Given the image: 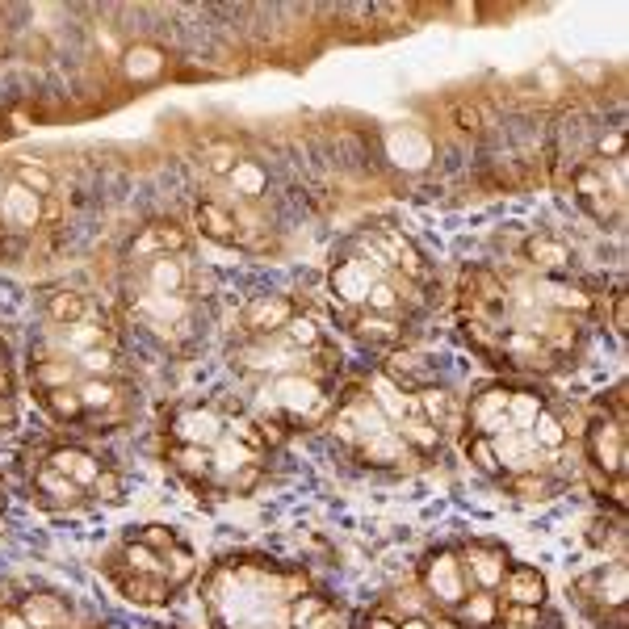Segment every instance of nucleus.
Returning <instances> with one entry per match:
<instances>
[{"label": "nucleus", "mask_w": 629, "mask_h": 629, "mask_svg": "<svg viewBox=\"0 0 629 629\" xmlns=\"http://www.w3.org/2000/svg\"><path fill=\"white\" fill-rule=\"evenodd\" d=\"M0 361H5V340H0Z\"/></svg>", "instance_id": "nucleus-49"}, {"label": "nucleus", "mask_w": 629, "mask_h": 629, "mask_svg": "<svg viewBox=\"0 0 629 629\" xmlns=\"http://www.w3.org/2000/svg\"><path fill=\"white\" fill-rule=\"evenodd\" d=\"M42 466H51V470H59V474H68V479H72L76 487H84V491H89V487L97 483V474L105 470L101 458H93V453H84V449H76V445H59V449H51Z\"/></svg>", "instance_id": "nucleus-16"}, {"label": "nucleus", "mask_w": 629, "mask_h": 629, "mask_svg": "<svg viewBox=\"0 0 629 629\" xmlns=\"http://www.w3.org/2000/svg\"><path fill=\"white\" fill-rule=\"evenodd\" d=\"M164 575L177 583V588H181L185 579H193V554H189V546H172L164 554Z\"/></svg>", "instance_id": "nucleus-39"}, {"label": "nucleus", "mask_w": 629, "mask_h": 629, "mask_svg": "<svg viewBox=\"0 0 629 629\" xmlns=\"http://www.w3.org/2000/svg\"><path fill=\"white\" fill-rule=\"evenodd\" d=\"M382 374L395 382L399 390H407V395H416L420 386H428V365L420 357H411V353H390V361L382 365Z\"/></svg>", "instance_id": "nucleus-25"}, {"label": "nucleus", "mask_w": 629, "mask_h": 629, "mask_svg": "<svg viewBox=\"0 0 629 629\" xmlns=\"http://www.w3.org/2000/svg\"><path fill=\"white\" fill-rule=\"evenodd\" d=\"M453 613H458V625L495 629V621H500V592H470Z\"/></svg>", "instance_id": "nucleus-23"}, {"label": "nucleus", "mask_w": 629, "mask_h": 629, "mask_svg": "<svg viewBox=\"0 0 629 629\" xmlns=\"http://www.w3.org/2000/svg\"><path fill=\"white\" fill-rule=\"evenodd\" d=\"M592 588H600V604L613 613H625V596H629V571H625V558H617L613 567H604L592 575Z\"/></svg>", "instance_id": "nucleus-24"}, {"label": "nucleus", "mask_w": 629, "mask_h": 629, "mask_svg": "<svg viewBox=\"0 0 629 629\" xmlns=\"http://www.w3.org/2000/svg\"><path fill=\"white\" fill-rule=\"evenodd\" d=\"M38 403L47 407L59 424H80L84 420V407H80L76 386H68V390H38Z\"/></svg>", "instance_id": "nucleus-30"}, {"label": "nucleus", "mask_w": 629, "mask_h": 629, "mask_svg": "<svg viewBox=\"0 0 629 629\" xmlns=\"http://www.w3.org/2000/svg\"><path fill=\"white\" fill-rule=\"evenodd\" d=\"M34 500L38 504H47V508H80L84 500H89V491L84 487H76L68 474H59V470H51V466H38L34 470Z\"/></svg>", "instance_id": "nucleus-13"}, {"label": "nucleus", "mask_w": 629, "mask_h": 629, "mask_svg": "<svg viewBox=\"0 0 629 629\" xmlns=\"http://www.w3.org/2000/svg\"><path fill=\"white\" fill-rule=\"evenodd\" d=\"M529 441H533L541 453H558L562 445H567V432H562V424H558L554 411H541V416L533 420V428H529Z\"/></svg>", "instance_id": "nucleus-34"}, {"label": "nucleus", "mask_w": 629, "mask_h": 629, "mask_svg": "<svg viewBox=\"0 0 629 629\" xmlns=\"http://www.w3.org/2000/svg\"><path fill=\"white\" fill-rule=\"evenodd\" d=\"M365 311H374V315H390V319H395V315L403 311V281H399V277H395V281L378 277L374 286H370V294H365Z\"/></svg>", "instance_id": "nucleus-29"}, {"label": "nucleus", "mask_w": 629, "mask_h": 629, "mask_svg": "<svg viewBox=\"0 0 629 629\" xmlns=\"http://www.w3.org/2000/svg\"><path fill=\"white\" fill-rule=\"evenodd\" d=\"M164 462L181 474L189 487H214V462H210V449H198V445H168Z\"/></svg>", "instance_id": "nucleus-17"}, {"label": "nucleus", "mask_w": 629, "mask_h": 629, "mask_svg": "<svg viewBox=\"0 0 629 629\" xmlns=\"http://www.w3.org/2000/svg\"><path fill=\"white\" fill-rule=\"evenodd\" d=\"M357 462L365 466H407V462H416L411 458V449L403 445V437L395 428H386V432H374V437H365L357 449Z\"/></svg>", "instance_id": "nucleus-18"}, {"label": "nucleus", "mask_w": 629, "mask_h": 629, "mask_svg": "<svg viewBox=\"0 0 629 629\" xmlns=\"http://www.w3.org/2000/svg\"><path fill=\"white\" fill-rule=\"evenodd\" d=\"M349 332L370 344V349H395V344L403 340V323L390 319V315H374V311H349Z\"/></svg>", "instance_id": "nucleus-14"}, {"label": "nucleus", "mask_w": 629, "mask_h": 629, "mask_svg": "<svg viewBox=\"0 0 629 629\" xmlns=\"http://www.w3.org/2000/svg\"><path fill=\"white\" fill-rule=\"evenodd\" d=\"M13 185L38 193V198H51V193H55V172L42 164V160H21L13 168Z\"/></svg>", "instance_id": "nucleus-33"}, {"label": "nucleus", "mask_w": 629, "mask_h": 629, "mask_svg": "<svg viewBox=\"0 0 629 629\" xmlns=\"http://www.w3.org/2000/svg\"><path fill=\"white\" fill-rule=\"evenodd\" d=\"M428 629H466V625H458V621H453V617H441V621H432Z\"/></svg>", "instance_id": "nucleus-47"}, {"label": "nucleus", "mask_w": 629, "mask_h": 629, "mask_svg": "<svg viewBox=\"0 0 629 629\" xmlns=\"http://www.w3.org/2000/svg\"><path fill=\"white\" fill-rule=\"evenodd\" d=\"M59 214H63V206H59L55 193L51 198H42V223H59Z\"/></svg>", "instance_id": "nucleus-45"}, {"label": "nucleus", "mask_w": 629, "mask_h": 629, "mask_svg": "<svg viewBox=\"0 0 629 629\" xmlns=\"http://www.w3.org/2000/svg\"><path fill=\"white\" fill-rule=\"evenodd\" d=\"M5 189H9V181H5V172H0V198H5Z\"/></svg>", "instance_id": "nucleus-48"}, {"label": "nucleus", "mask_w": 629, "mask_h": 629, "mask_svg": "<svg viewBox=\"0 0 629 629\" xmlns=\"http://www.w3.org/2000/svg\"><path fill=\"white\" fill-rule=\"evenodd\" d=\"M84 315H89V298L76 294V290H55L47 298V319L55 323V328H68V323H76Z\"/></svg>", "instance_id": "nucleus-27"}, {"label": "nucleus", "mask_w": 629, "mask_h": 629, "mask_svg": "<svg viewBox=\"0 0 629 629\" xmlns=\"http://www.w3.org/2000/svg\"><path fill=\"white\" fill-rule=\"evenodd\" d=\"M466 453H470V462H474V470H483V474H491V479H504V466H500V458H495V445H491V437H466Z\"/></svg>", "instance_id": "nucleus-35"}, {"label": "nucleus", "mask_w": 629, "mask_h": 629, "mask_svg": "<svg viewBox=\"0 0 629 629\" xmlns=\"http://www.w3.org/2000/svg\"><path fill=\"white\" fill-rule=\"evenodd\" d=\"M89 495H93V500H101V504H122V495H126L122 474H118L114 466H105V470L97 474V483L89 487Z\"/></svg>", "instance_id": "nucleus-38"}, {"label": "nucleus", "mask_w": 629, "mask_h": 629, "mask_svg": "<svg viewBox=\"0 0 629 629\" xmlns=\"http://www.w3.org/2000/svg\"><path fill=\"white\" fill-rule=\"evenodd\" d=\"M453 122H458V130H466V135H479L483 130V110L470 101H458L453 105Z\"/></svg>", "instance_id": "nucleus-41"}, {"label": "nucleus", "mask_w": 629, "mask_h": 629, "mask_svg": "<svg viewBox=\"0 0 629 629\" xmlns=\"http://www.w3.org/2000/svg\"><path fill=\"white\" fill-rule=\"evenodd\" d=\"M575 198H579V206L588 210L596 223L613 219L617 206H621V193L604 181V168H592V164L575 172Z\"/></svg>", "instance_id": "nucleus-9"}, {"label": "nucleus", "mask_w": 629, "mask_h": 629, "mask_svg": "<svg viewBox=\"0 0 629 629\" xmlns=\"http://www.w3.org/2000/svg\"><path fill=\"white\" fill-rule=\"evenodd\" d=\"M462 567H466V579L474 592H500L512 558L504 546H495V541H470L462 550Z\"/></svg>", "instance_id": "nucleus-4"}, {"label": "nucleus", "mask_w": 629, "mask_h": 629, "mask_svg": "<svg viewBox=\"0 0 629 629\" xmlns=\"http://www.w3.org/2000/svg\"><path fill=\"white\" fill-rule=\"evenodd\" d=\"M227 181L235 185V193H240V198L256 202V198H260V193H265V189H269V172H265V168H260L256 160H240V164H235V168L227 172Z\"/></svg>", "instance_id": "nucleus-31"}, {"label": "nucleus", "mask_w": 629, "mask_h": 629, "mask_svg": "<svg viewBox=\"0 0 629 629\" xmlns=\"http://www.w3.org/2000/svg\"><path fill=\"white\" fill-rule=\"evenodd\" d=\"M193 219H198V231L206 235V240H214V244H240L244 240L235 214L227 206H219V202H198V214H193Z\"/></svg>", "instance_id": "nucleus-20"}, {"label": "nucleus", "mask_w": 629, "mask_h": 629, "mask_svg": "<svg viewBox=\"0 0 629 629\" xmlns=\"http://www.w3.org/2000/svg\"><path fill=\"white\" fill-rule=\"evenodd\" d=\"M139 541H143V546H151L156 554H168L172 546H181V537L172 533V529H164V525H143V529H139Z\"/></svg>", "instance_id": "nucleus-40"}, {"label": "nucleus", "mask_w": 629, "mask_h": 629, "mask_svg": "<svg viewBox=\"0 0 629 629\" xmlns=\"http://www.w3.org/2000/svg\"><path fill=\"white\" fill-rule=\"evenodd\" d=\"M541 411H546V399H541V395H533V390H508V424H512V432H529Z\"/></svg>", "instance_id": "nucleus-26"}, {"label": "nucleus", "mask_w": 629, "mask_h": 629, "mask_svg": "<svg viewBox=\"0 0 629 629\" xmlns=\"http://www.w3.org/2000/svg\"><path fill=\"white\" fill-rule=\"evenodd\" d=\"M613 332H617V336L629 332V298H625V290L613 294Z\"/></svg>", "instance_id": "nucleus-44"}, {"label": "nucleus", "mask_w": 629, "mask_h": 629, "mask_svg": "<svg viewBox=\"0 0 629 629\" xmlns=\"http://www.w3.org/2000/svg\"><path fill=\"white\" fill-rule=\"evenodd\" d=\"M508 487H512L516 500H550V495H554V487H550L546 479H541L537 470H529V474H512Z\"/></svg>", "instance_id": "nucleus-36"}, {"label": "nucleus", "mask_w": 629, "mask_h": 629, "mask_svg": "<svg viewBox=\"0 0 629 629\" xmlns=\"http://www.w3.org/2000/svg\"><path fill=\"white\" fill-rule=\"evenodd\" d=\"M596 151L604 160H625V130H609V135H600Z\"/></svg>", "instance_id": "nucleus-43"}, {"label": "nucleus", "mask_w": 629, "mask_h": 629, "mask_svg": "<svg viewBox=\"0 0 629 629\" xmlns=\"http://www.w3.org/2000/svg\"><path fill=\"white\" fill-rule=\"evenodd\" d=\"M202 160H206V172H214V177H227V172L240 164L244 156L235 151V143H210V147L202 151Z\"/></svg>", "instance_id": "nucleus-37"}, {"label": "nucleus", "mask_w": 629, "mask_h": 629, "mask_svg": "<svg viewBox=\"0 0 629 629\" xmlns=\"http://www.w3.org/2000/svg\"><path fill=\"white\" fill-rule=\"evenodd\" d=\"M122 68H126V76L135 80V84L156 80L164 72V51H156V47H130L126 59H122Z\"/></svg>", "instance_id": "nucleus-32"}, {"label": "nucleus", "mask_w": 629, "mask_h": 629, "mask_svg": "<svg viewBox=\"0 0 629 629\" xmlns=\"http://www.w3.org/2000/svg\"><path fill=\"white\" fill-rule=\"evenodd\" d=\"M223 432H227V420L214 411V403L181 407L177 416H172V424H168L172 445H198V449H214L223 441Z\"/></svg>", "instance_id": "nucleus-3"}, {"label": "nucleus", "mask_w": 629, "mask_h": 629, "mask_svg": "<svg viewBox=\"0 0 629 629\" xmlns=\"http://www.w3.org/2000/svg\"><path fill=\"white\" fill-rule=\"evenodd\" d=\"M525 256H529V265L541 269V273H562V269L571 265V248L562 244V240H554V235H546V231L529 235Z\"/></svg>", "instance_id": "nucleus-22"}, {"label": "nucleus", "mask_w": 629, "mask_h": 629, "mask_svg": "<svg viewBox=\"0 0 629 629\" xmlns=\"http://www.w3.org/2000/svg\"><path fill=\"white\" fill-rule=\"evenodd\" d=\"M395 432L403 437V445L411 449V458H437V453L445 449V432L441 428H432L424 416H411V420H399Z\"/></svg>", "instance_id": "nucleus-21"}, {"label": "nucleus", "mask_w": 629, "mask_h": 629, "mask_svg": "<svg viewBox=\"0 0 629 629\" xmlns=\"http://www.w3.org/2000/svg\"><path fill=\"white\" fill-rule=\"evenodd\" d=\"M323 613H332V600L319 592H302L298 600H286V625L290 629H307L311 621H319Z\"/></svg>", "instance_id": "nucleus-28"}, {"label": "nucleus", "mask_w": 629, "mask_h": 629, "mask_svg": "<svg viewBox=\"0 0 629 629\" xmlns=\"http://www.w3.org/2000/svg\"><path fill=\"white\" fill-rule=\"evenodd\" d=\"M105 575L114 579V588L130 600V604H143V609H160L177 596V583L168 575H139V571H126L118 562H105Z\"/></svg>", "instance_id": "nucleus-6"}, {"label": "nucleus", "mask_w": 629, "mask_h": 629, "mask_svg": "<svg viewBox=\"0 0 629 629\" xmlns=\"http://www.w3.org/2000/svg\"><path fill=\"white\" fill-rule=\"evenodd\" d=\"M0 219H5V227H13V231H34L42 223V198L9 181L5 198H0Z\"/></svg>", "instance_id": "nucleus-19"}, {"label": "nucleus", "mask_w": 629, "mask_h": 629, "mask_svg": "<svg viewBox=\"0 0 629 629\" xmlns=\"http://www.w3.org/2000/svg\"><path fill=\"white\" fill-rule=\"evenodd\" d=\"M500 600L504 604H520V609H541L546 604V575L537 567H508L504 583H500Z\"/></svg>", "instance_id": "nucleus-15"}, {"label": "nucleus", "mask_w": 629, "mask_h": 629, "mask_svg": "<svg viewBox=\"0 0 629 629\" xmlns=\"http://www.w3.org/2000/svg\"><path fill=\"white\" fill-rule=\"evenodd\" d=\"M17 613L30 629H72V604L63 596H51V592L21 596Z\"/></svg>", "instance_id": "nucleus-11"}, {"label": "nucleus", "mask_w": 629, "mask_h": 629, "mask_svg": "<svg viewBox=\"0 0 629 629\" xmlns=\"http://www.w3.org/2000/svg\"><path fill=\"white\" fill-rule=\"evenodd\" d=\"M294 315H298L294 298H286V294H256L248 307L240 311V336H244V340L277 336Z\"/></svg>", "instance_id": "nucleus-5"}, {"label": "nucleus", "mask_w": 629, "mask_h": 629, "mask_svg": "<svg viewBox=\"0 0 629 629\" xmlns=\"http://www.w3.org/2000/svg\"><path fill=\"white\" fill-rule=\"evenodd\" d=\"M189 235L177 223H151L143 235L130 244V260H151V256H185Z\"/></svg>", "instance_id": "nucleus-12"}, {"label": "nucleus", "mask_w": 629, "mask_h": 629, "mask_svg": "<svg viewBox=\"0 0 629 629\" xmlns=\"http://www.w3.org/2000/svg\"><path fill=\"white\" fill-rule=\"evenodd\" d=\"M365 629H399V621H390V617H370V621H365Z\"/></svg>", "instance_id": "nucleus-46"}, {"label": "nucleus", "mask_w": 629, "mask_h": 629, "mask_svg": "<svg viewBox=\"0 0 629 629\" xmlns=\"http://www.w3.org/2000/svg\"><path fill=\"white\" fill-rule=\"evenodd\" d=\"M466 428H474L479 437H491V441L512 432V424H508V386H483L466 407Z\"/></svg>", "instance_id": "nucleus-8"}, {"label": "nucleus", "mask_w": 629, "mask_h": 629, "mask_svg": "<svg viewBox=\"0 0 629 629\" xmlns=\"http://www.w3.org/2000/svg\"><path fill=\"white\" fill-rule=\"evenodd\" d=\"M424 592L432 604H441V609H458V604L474 592L470 579H466V567H462V554L458 550H432L424 558Z\"/></svg>", "instance_id": "nucleus-2"}, {"label": "nucleus", "mask_w": 629, "mask_h": 629, "mask_svg": "<svg viewBox=\"0 0 629 629\" xmlns=\"http://www.w3.org/2000/svg\"><path fill=\"white\" fill-rule=\"evenodd\" d=\"M583 445H588V466H596L604 479H613V474H625V424H617L613 416H604V407L596 403L592 407V420L583 428Z\"/></svg>", "instance_id": "nucleus-1"}, {"label": "nucleus", "mask_w": 629, "mask_h": 629, "mask_svg": "<svg viewBox=\"0 0 629 629\" xmlns=\"http://www.w3.org/2000/svg\"><path fill=\"white\" fill-rule=\"evenodd\" d=\"M143 290L151 294H185L189 298V265H185V256H151L143 260Z\"/></svg>", "instance_id": "nucleus-10"}, {"label": "nucleus", "mask_w": 629, "mask_h": 629, "mask_svg": "<svg viewBox=\"0 0 629 629\" xmlns=\"http://www.w3.org/2000/svg\"><path fill=\"white\" fill-rule=\"evenodd\" d=\"M378 281V269L370 265L365 256H353V260H340L332 269V298L340 311H361L365 307V294Z\"/></svg>", "instance_id": "nucleus-7"}, {"label": "nucleus", "mask_w": 629, "mask_h": 629, "mask_svg": "<svg viewBox=\"0 0 629 629\" xmlns=\"http://www.w3.org/2000/svg\"><path fill=\"white\" fill-rule=\"evenodd\" d=\"M604 495H609V504L617 508V516H625V508H629V483H625V474H613V479L604 483Z\"/></svg>", "instance_id": "nucleus-42"}]
</instances>
